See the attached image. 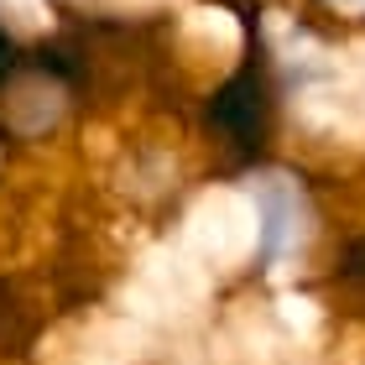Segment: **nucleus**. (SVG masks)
Segmentation results:
<instances>
[{"label": "nucleus", "mask_w": 365, "mask_h": 365, "mask_svg": "<svg viewBox=\"0 0 365 365\" xmlns=\"http://www.w3.org/2000/svg\"><path fill=\"white\" fill-rule=\"evenodd\" d=\"M209 125L220 130L230 152H261L272 130V84L261 73V63H245L240 73L225 78V89L209 105Z\"/></svg>", "instance_id": "nucleus-1"}, {"label": "nucleus", "mask_w": 365, "mask_h": 365, "mask_svg": "<svg viewBox=\"0 0 365 365\" xmlns=\"http://www.w3.org/2000/svg\"><path fill=\"white\" fill-rule=\"evenodd\" d=\"M339 6H344V11H365V0H339Z\"/></svg>", "instance_id": "nucleus-2"}]
</instances>
